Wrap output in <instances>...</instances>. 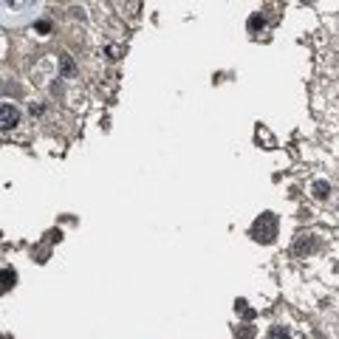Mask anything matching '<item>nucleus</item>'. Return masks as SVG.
I'll use <instances>...</instances> for the list:
<instances>
[{
  "mask_svg": "<svg viewBox=\"0 0 339 339\" xmlns=\"http://www.w3.org/2000/svg\"><path fill=\"white\" fill-rule=\"evenodd\" d=\"M60 71L65 74V77H74V74H77V62H74L71 54H60Z\"/></svg>",
  "mask_w": 339,
  "mask_h": 339,
  "instance_id": "3",
  "label": "nucleus"
},
{
  "mask_svg": "<svg viewBox=\"0 0 339 339\" xmlns=\"http://www.w3.org/2000/svg\"><path fill=\"white\" fill-rule=\"evenodd\" d=\"M235 336L237 339H254V328L252 325H237L235 328Z\"/></svg>",
  "mask_w": 339,
  "mask_h": 339,
  "instance_id": "8",
  "label": "nucleus"
},
{
  "mask_svg": "<svg viewBox=\"0 0 339 339\" xmlns=\"http://www.w3.org/2000/svg\"><path fill=\"white\" fill-rule=\"evenodd\" d=\"M260 26H263V17H260V14H252V20H249V29H260Z\"/></svg>",
  "mask_w": 339,
  "mask_h": 339,
  "instance_id": "10",
  "label": "nucleus"
},
{
  "mask_svg": "<svg viewBox=\"0 0 339 339\" xmlns=\"http://www.w3.org/2000/svg\"><path fill=\"white\" fill-rule=\"evenodd\" d=\"M328 195H331V184H328V181H317V184H314V198L325 201Z\"/></svg>",
  "mask_w": 339,
  "mask_h": 339,
  "instance_id": "6",
  "label": "nucleus"
},
{
  "mask_svg": "<svg viewBox=\"0 0 339 339\" xmlns=\"http://www.w3.org/2000/svg\"><path fill=\"white\" fill-rule=\"evenodd\" d=\"M17 125H20V110L14 108L12 102L0 105V133H9V130H14Z\"/></svg>",
  "mask_w": 339,
  "mask_h": 339,
  "instance_id": "2",
  "label": "nucleus"
},
{
  "mask_svg": "<svg viewBox=\"0 0 339 339\" xmlns=\"http://www.w3.org/2000/svg\"><path fill=\"white\" fill-rule=\"evenodd\" d=\"M235 308L240 311V314L246 317V320H252V317H254V308H249V303H246V300H237V303H235Z\"/></svg>",
  "mask_w": 339,
  "mask_h": 339,
  "instance_id": "9",
  "label": "nucleus"
},
{
  "mask_svg": "<svg viewBox=\"0 0 339 339\" xmlns=\"http://www.w3.org/2000/svg\"><path fill=\"white\" fill-rule=\"evenodd\" d=\"M37 31H42V34L51 31V23H49V20H40V23H37Z\"/></svg>",
  "mask_w": 339,
  "mask_h": 339,
  "instance_id": "11",
  "label": "nucleus"
},
{
  "mask_svg": "<svg viewBox=\"0 0 339 339\" xmlns=\"http://www.w3.org/2000/svg\"><path fill=\"white\" fill-rule=\"evenodd\" d=\"M266 339H291V331H288V328H283V325H274V328H269V336Z\"/></svg>",
  "mask_w": 339,
  "mask_h": 339,
  "instance_id": "7",
  "label": "nucleus"
},
{
  "mask_svg": "<svg viewBox=\"0 0 339 339\" xmlns=\"http://www.w3.org/2000/svg\"><path fill=\"white\" fill-rule=\"evenodd\" d=\"M14 280H17V274H14L12 269H3V272H0V291L12 288V285H14Z\"/></svg>",
  "mask_w": 339,
  "mask_h": 339,
  "instance_id": "5",
  "label": "nucleus"
},
{
  "mask_svg": "<svg viewBox=\"0 0 339 339\" xmlns=\"http://www.w3.org/2000/svg\"><path fill=\"white\" fill-rule=\"evenodd\" d=\"M317 249V243L311 240V237H300V240H297V246H294V252L297 254H311Z\"/></svg>",
  "mask_w": 339,
  "mask_h": 339,
  "instance_id": "4",
  "label": "nucleus"
},
{
  "mask_svg": "<svg viewBox=\"0 0 339 339\" xmlns=\"http://www.w3.org/2000/svg\"><path fill=\"white\" fill-rule=\"evenodd\" d=\"M252 237H254L257 243H272L274 237H277V218H274L272 212H263L260 218L254 221Z\"/></svg>",
  "mask_w": 339,
  "mask_h": 339,
  "instance_id": "1",
  "label": "nucleus"
}]
</instances>
